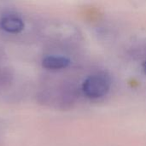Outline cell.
Masks as SVG:
<instances>
[{"label":"cell","instance_id":"obj_5","mask_svg":"<svg viewBox=\"0 0 146 146\" xmlns=\"http://www.w3.org/2000/svg\"><path fill=\"white\" fill-rule=\"evenodd\" d=\"M142 68H143V70H144V72L146 74V60L143 62V64H142Z\"/></svg>","mask_w":146,"mask_h":146},{"label":"cell","instance_id":"obj_2","mask_svg":"<svg viewBox=\"0 0 146 146\" xmlns=\"http://www.w3.org/2000/svg\"><path fill=\"white\" fill-rule=\"evenodd\" d=\"M25 28L22 17L15 12L9 11L0 16V29L9 34L21 33Z\"/></svg>","mask_w":146,"mask_h":146},{"label":"cell","instance_id":"obj_1","mask_svg":"<svg viewBox=\"0 0 146 146\" xmlns=\"http://www.w3.org/2000/svg\"><path fill=\"white\" fill-rule=\"evenodd\" d=\"M111 84V79L108 74L98 72L85 79L81 86V91L90 99H99L108 94Z\"/></svg>","mask_w":146,"mask_h":146},{"label":"cell","instance_id":"obj_4","mask_svg":"<svg viewBox=\"0 0 146 146\" xmlns=\"http://www.w3.org/2000/svg\"><path fill=\"white\" fill-rule=\"evenodd\" d=\"M12 74L5 68H0V89L8 87L12 83Z\"/></svg>","mask_w":146,"mask_h":146},{"label":"cell","instance_id":"obj_3","mask_svg":"<svg viewBox=\"0 0 146 146\" xmlns=\"http://www.w3.org/2000/svg\"><path fill=\"white\" fill-rule=\"evenodd\" d=\"M70 59L63 56H47L42 60V66L50 70H60L70 65Z\"/></svg>","mask_w":146,"mask_h":146}]
</instances>
